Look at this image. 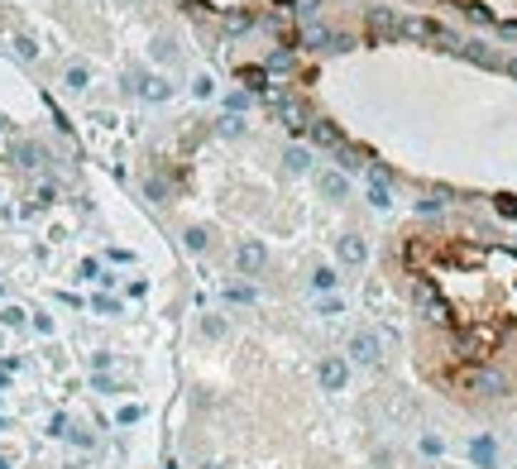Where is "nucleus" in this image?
I'll use <instances>...</instances> for the list:
<instances>
[{
	"label": "nucleus",
	"instance_id": "obj_1",
	"mask_svg": "<svg viewBox=\"0 0 517 469\" xmlns=\"http://www.w3.org/2000/svg\"><path fill=\"white\" fill-rule=\"evenodd\" d=\"M426 278L474 331H498L503 321L517 326V249L508 244L441 240L431 244Z\"/></svg>",
	"mask_w": 517,
	"mask_h": 469
},
{
	"label": "nucleus",
	"instance_id": "obj_2",
	"mask_svg": "<svg viewBox=\"0 0 517 469\" xmlns=\"http://www.w3.org/2000/svg\"><path fill=\"white\" fill-rule=\"evenodd\" d=\"M455 5H465V10H474V15H488L493 24L517 29V0H455Z\"/></svg>",
	"mask_w": 517,
	"mask_h": 469
},
{
	"label": "nucleus",
	"instance_id": "obj_3",
	"mask_svg": "<svg viewBox=\"0 0 517 469\" xmlns=\"http://www.w3.org/2000/svg\"><path fill=\"white\" fill-rule=\"evenodd\" d=\"M355 359L359 364H373V359H378V340L373 336H355Z\"/></svg>",
	"mask_w": 517,
	"mask_h": 469
},
{
	"label": "nucleus",
	"instance_id": "obj_4",
	"mask_svg": "<svg viewBox=\"0 0 517 469\" xmlns=\"http://www.w3.org/2000/svg\"><path fill=\"white\" fill-rule=\"evenodd\" d=\"M321 378L331 383V388H340V383H345V364H340V359H326V364H321Z\"/></svg>",
	"mask_w": 517,
	"mask_h": 469
}]
</instances>
